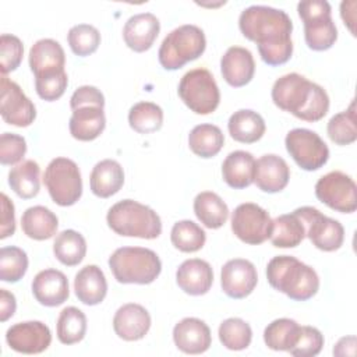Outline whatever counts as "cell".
Here are the masks:
<instances>
[{
    "label": "cell",
    "instance_id": "cell-49",
    "mask_svg": "<svg viewBox=\"0 0 357 357\" xmlns=\"http://www.w3.org/2000/svg\"><path fill=\"white\" fill-rule=\"evenodd\" d=\"M14 231H15L14 204L3 192L1 194V229H0V238H7V237L13 236Z\"/></svg>",
    "mask_w": 357,
    "mask_h": 357
},
{
    "label": "cell",
    "instance_id": "cell-39",
    "mask_svg": "<svg viewBox=\"0 0 357 357\" xmlns=\"http://www.w3.org/2000/svg\"><path fill=\"white\" fill-rule=\"evenodd\" d=\"M170 240L181 252H197L204 247L206 233L192 220H178L172 227Z\"/></svg>",
    "mask_w": 357,
    "mask_h": 357
},
{
    "label": "cell",
    "instance_id": "cell-16",
    "mask_svg": "<svg viewBox=\"0 0 357 357\" xmlns=\"http://www.w3.org/2000/svg\"><path fill=\"white\" fill-rule=\"evenodd\" d=\"M257 282V269L248 259L234 258L222 266L220 286L223 293L230 298H245L252 293Z\"/></svg>",
    "mask_w": 357,
    "mask_h": 357
},
{
    "label": "cell",
    "instance_id": "cell-48",
    "mask_svg": "<svg viewBox=\"0 0 357 357\" xmlns=\"http://www.w3.org/2000/svg\"><path fill=\"white\" fill-rule=\"evenodd\" d=\"M82 106H105V96L103 93L92 85H82L74 91L70 99L71 110H75Z\"/></svg>",
    "mask_w": 357,
    "mask_h": 357
},
{
    "label": "cell",
    "instance_id": "cell-31",
    "mask_svg": "<svg viewBox=\"0 0 357 357\" xmlns=\"http://www.w3.org/2000/svg\"><path fill=\"white\" fill-rule=\"evenodd\" d=\"M8 184L11 190L22 199H31L40 190V167L32 160H22L8 172Z\"/></svg>",
    "mask_w": 357,
    "mask_h": 357
},
{
    "label": "cell",
    "instance_id": "cell-34",
    "mask_svg": "<svg viewBox=\"0 0 357 357\" xmlns=\"http://www.w3.org/2000/svg\"><path fill=\"white\" fill-rule=\"evenodd\" d=\"M223 132L215 124H198L188 134L190 149L204 159L216 156L223 148Z\"/></svg>",
    "mask_w": 357,
    "mask_h": 357
},
{
    "label": "cell",
    "instance_id": "cell-32",
    "mask_svg": "<svg viewBox=\"0 0 357 357\" xmlns=\"http://www.w3.org/2000/svg\"><path fill=\"white\" fill-rule=\"evenodd\" d=\"M194 213L205 227L219 229L229 218V208L216 192L202 191L194 199Z\"/></svg>",
    "mask_w": 357,
    "mask_h": 357
},
{
    "label": "cell",
    "instance_id": "cell-22",
    "mask_svg": "<svg viewBox=\"0 0 357 357\" xmlns=\"http://www.w3.org/2000/svg\"><path fill=\"white\" fill-rule=\"evenodd\" d=\"M220 71L223 79L234 88L247 85L255 73V61L252 53L241 46H231L226 50L220 60Z\"/></svg>",
    "mask_w": 357,
    "mask_h": 357
},
{
    "label": "cell",
    "instance_id": "cell-26",
    "mask_svg": "<svg viewBox=\"0 0 357 357\" xmlns=\"http://www.w3.org/2000/svg\"><path fill=\"white\" fill-rule=\"evenodd\" d=\"M124 184V170L121 165L113 159L98 162L89 177L91 191L99 198H109L120 191Z\"/></svg>",
    "mask_w": 357,
    "mask_h": 357
},
{
    "label": "cell",
    "instance_id": "cell-27",
    "mask_svg": "<svg viewBox=\"0 0 357 357\" xmlns=\"http://www.w3.org/2000/svg\"><path fill=\"white\" fill-rule=\"evenodd\" d=\"M66 54L61 45L50 38L36 40L29 50V67L36 75L64 70Z\"/></svg>",
    "mask_w": 357,
    "mask_h": 357
},
{
    "label": "cell",
    "instance_id": "cell-44",
    "mask_svg": "<svg viewBox=\"0 0 357 357\" xmlns=\"http://www.w3.org/2000/svg\"><path fill=\"white\" fill-rule=\"evenodd\" d=\"M68 85V77L64 70L43 73L35 77V89L40 99L53 102L63 96Z\"/></svg>",
    "mask_w": 357,
    "mask_h": 357
},
{
    "label": "cell",
    "instance_id": "cell-13",
    "mask_svg": "<svg viewBox=\"0 0 357 357\" xmlns=\"http://www.w3.org/2000/svg\"><path fill=\"white\" fill-rule=\"evenodd\" d=\"M272 227L269 213L257 204H240L231 213V231L245 244H262L271 237Z\"/></svg>",
    "mask_w": 357,
    "mask_h": 357
},
{
    "label": "cell",
    "instance_id": "cell-38",
    "mask_svg": "<svg viewBox=\"0 0 357 357\" xmlns=\"http://www.w3.org/2000/svg\"><path fill=\"white\" fill-rule=\"evenodd\" d=\"M130 127L139 134H151L162 128L163 110L153 102H138L128 112Z\"/></svg>",
    "mask_w": 357,
    "mask_h": 357
},
{
    "label": "cell",
    "instance_id": "cell-46",
    "mask_svg": "<svg viewBox=\"0 0 357 357\" xmlns=\"http://www.w3.org/2000/svg\"><path fill=\"white\" fill-rule=\"evenodd\" d=\"M324 346V335L314 326H300L298 337L290 349V354L296 357H314L321 353Z\"/></svg>",
    "mask_w": 357,
    "mask_h": 357
},
{
    "label": "cell",
    "instance_id": "cell-1",
    "mask_svg": "<svg viewBox=\"0 0 357 357\" xmlns=\"http://www.w3.org/2000/svg\"><path fill=\"white\" fill-rule=\"evenodd\" d=\"M241 33L257 43L259 56L268 66H280L293 54V22L286 11L268 6H250L238 18Z\"/></svg>",
    "mask_w": 357,
    "mask_h": 357
},
{
    "label": "cell",
    "instance_id": "cell-25",
    "mask_svg": "<svg viewBox=\"0 0 357 357\" xmlns=\"http://www.w3.org/2000/svg\"><path fill=\"white\" fill-rule=\"evenodd\" d=\"M68 127L73 138L78 141H93L106 127L103 107L82 106L73 110Z\"/></svg>",
    "mask_w": 357,
    "mask_h": 357
},
{
    "label": "cell",
    "instance_id": "cell-43",
    "mask_svg": "<svg viewBox=\"0 0 357 357\" xmlns=\"http://www.w3.org/2000/svg\"><path fill=\"white\" fill-rule=\"evenodd\" d=\"M67 40L74 54L86 57L98 50L100 45V33L93 25L78 24L70 28Z\"/></svg>",
    "mask_w": 357,
    "mask_h": 357
},
{
    "label": "cell",
    "instance_id": "cell-5",
    "mask_svg": "<svg viewBox=\"0 0 357 357\" xmlns=\"http://www.w3.org/2000/svg\"><path fill=\"white\" fill-rule=\"evenodd\" d=\"M109 268L119 283L149 284L162 272L158 254L142 247H121L109 257Z\"/></svg>",
    "mask_w": 357,
    "mask_h": 357
},
{
    "label": "cell",
    "instance_id": "cell-7",
    "mask_svg": "<svg viewBox=\"0 0 357 357\" xmlns=\"http://www.w3.org/2000/svg\"><path fill=\"white\" fill-rule=\"evenodd\" d=\"M297 11L304 24L307 46L315 52L331 49L337 39L331 4L325 0H304L297 4Z\"/></svg>",
    "mask_w": 357,
    "mask_h": 357
},
{
    "label": "cell",
    "instance_id": "cell-17",
    "mask_svg": "<svg viewBox=\"0 0 357 357\" xmlns=\"http://www.w3.org/2000/svg\"><path fill=\"white\" fill-rule=\"evenodd\" d=\"M32 294L45 307L61 305L70 296L68 279L61 271L43 269L32 280Z\"/></svg>",
    "mask_w": 357,
    "mask_h": 357
},
{
    "label": "cell",
    "instance_id": "cell-28",
    "mask_svg": "<svg viewBox=\"0 0 357 357\" xmlns=\"http://www.w3.org/2000/svg\"><path fill=\"white\" fill-rule=\"evenodd\" d=\"M254 170L255 159L252 153L245 151L230 152L222 163V177L234 190L251 185L254 183Z\"/></svg>",
    "mask_w": 357,
    "mask_h": 357
},
{
    "label": "cell",
    "instance_id": "cell-20",
    "mask_svg": "<svg viewBox=\"0 0 357 357\" xmlns=\"http://www.w3.org/2000/svg\"><path fill=\"white\" fill-rule=\"evenodd\" d=\"M289 178L290 169L283 158L268 153L255 160L254 183L261 191L268 194L279 192L284 190Z\"/></svg>",
    "mask_w": 357,
    "mask_h": 357
},
{
    "label": "cell",
    "instance_id": "cell-51",
    "mask_svg": "<svg viewBox=\"0 0 357 357\" xmlns=\"http://www.w3.org/2000/svg\"><path fill=\"white\" fill-rule=\"evenodd\" d=\"M356 6L357 3L354 0L351 1H342L340 4V17L344 22V25L350 29V32L354 35V22H356Z\"/></svg>",
    "mask_w": 357,
    "mask_h": 357
},
{
    "label": "cell",
    "instance_id": "cell-3",
    "mask_svg": "<svg viewBox=\"0 0 357 357\" xmlns=\"http://www.w3.org/2000/svg\"><path fill=\"white\" fill-rule=\"evenodd\" d=\"M269 284L294 301H307L319 289V278L314 268L291 255L273 257L266 266Z\"/></svg>",
    "mask_w": 357,
    "mask_h": 357
},
{
    "label": "cell",
    "instance_id": "cell-29",
    "mask_svg": "<svg viewBox=\"0 0 357 357\" xmlns=\"http://www.w3.org/2000/svg\"><path fill=\"white\" fill-rule=\"evenodd\" d=\"M227 130L234 141L254 144L262 138L266 126L259 113L250 109H240L230 116Z\"/></svg>",
    "mask_w": 357,
    "mask_h": 357
},
{
    "label": "cell",
    "instance_id": "cell-35",
    "mask_svg": "<svg viewBox=\"0 0 357 357\" xmlns=\"http://www.w3.org/2000/svg\"><path fill=\"white\" fill-rule=\"evenodd\" d=\"M53 254L63 265L75 266L85 258L86 241L84 236L75 230H63L54 238Z\"/></svg>",
    "mask_w": 357,
    "mask_h": 357
},
{
    "label": "cell",
    "instance_id": "cell-15",
    "mask_svg": "<svg viewBox=\"0 0 357 357\" xmlns=\"http://www.w3.org/2000/svg\"><path fill=\"white\" fill-rule=\"evenodd\" d=\"M6 342L17 353L39 354L50 346L52 333L49 326L40 321H25L7 329Z\"/></svg>",
    "mask_w": 357,
    "mask_h": 357
},
{
    "label": "cell",
    "instance_id": "cell-37",
    "mask_svg": "<svg viewBox=\"0 0 357 357\" xmlns=\"http://www.w3.org/2000/svg\"><path fill=\"white\" fill-rule=\"evenodd\" d=\"M57 339L63 344H75L86 333V317L77 307H66L60 311L56 325Z\"/></svg>",
    "mask_w": 357,
    "mask_h": 357
},
{
    "label": "cell",
    "instance_id": "cell-33",
    "mask_svg": "<svg viewBox=\"0 0 357 357\" xmlns=\"http://www.w3.org/2000/svg\"><path fill=\"white\" fill-rule=\"evenodd\" d=\"M271 233V243L278 248L297 247L305 237V226L301 218L293 211L291 213L275 218Z\"/></svg>",
    "mask_w": 357,
    "mask_h": 357
},
{
    "label": "cell",
    "instance_id": "cell-9",
    "mask_svg": "<svg viewBox=\"0 0 357 357\" xmlns=\"http://www.w3.org/2000/svg\"><path fill=\"white\" fill-rule=\"evenodd\" d=\"M43 183L54 204L74 205L82 195V178L78 165L68 158H54L47 165Z\"/></svg>",
    "mask_w": 357,
    "mask_h": 357
},
{
    "label": "cell",
    "instance_id": "cell-23",
    "mask_svg": "<svg viewBox=\"0 0 357 357\" xmlns=\"http://www.w3.org/2000/svg\"><path fill=\"white\" fill-rule=\"evenodd\" d=\"M178 287L190 296H202L209 291L213 283L212 266L199 258L185 259L176 272Z\"/></svg>",
    "mask_w": 357,
    "mask_h": 357
},
{
    "label": "cell",
    "instance_id": "cell-2",
    "mask_svg": "<svg viewBox=\"0 0 357 357\" xmlns=\"http://www.w3.org/2000/svg\"><path fill=\"white\" fill-rule=\"evenodd\" d=\"M273 103L304 121H318L329 110L326 91L304 75L290 73L278 78L272 86Z\"/></svg>",
    "mask_w": 357,
    "mask_h": 357
},
{
    "label": "cell",
    "instance_id": "cell-52",
    "mask_svg": "<svg viewBox=\"0 0 357 357\" xmlns=\"http://www.w3.org/2000/svg\"><path fill=\"white\" fill-rule=\"evenodd\" d=\"M333 354L343 356H354L356 354V336H344L339 339V342L333 347Z\"/></svg>",
    "mask_w": 357,
    "mask_h": 357
},
{
    "label": "cell",
    "instance_id": "cell-24",
    "mask_svg": "<svg viewBox=\"0 0 357 357\" xmlns=\"http://www.w3.org/2000/svg\"><path fill=\"white\" fill-rule=\"evenodd\" d=\"M77 298L85 305L102 303L107 294V282L103 271L96 265H86L78 271L74 279Z\"/></svg>",
    "mask_w": 357,
    "mask_h": 357
},
{
    "label": "cell",
    "instance_id": "cell-6",
    "mask_svg": "<svg viewBox=\"0 0 357 357\" xmlns=\"http://www.w3.org/2000/svg\"><path fill=\"white\" fill-rule=\"evenodd\" d=\"M206 47L204 31L192 24L181 25L166 35L158 59L165 70H178L188 61L197 60Z\"/></svg>",
    "mask_w": 357,
    "mask_h": 357
},
{
    "label": "cell",
    "instance_id": "cell-10",
    "mask_svg": "<svg viewBox=\"0 0 357 357\" xmlns=\"http://www.w3.org/2000/svg\"><path fill=\"white\" fill-rule=\"evenodd\" d=\"M284 145L293 160L307 172L321 169L329 159V148L312 130L293 128L284 138Z\"/></svg>",
    "mask_w": 357,
    "mask_h": 357
},
{
    "label": "cell",
    "instance_id": "cell-30",
    "mask_svg": "<svg viewBox=\"0 0 357 357\" xmlns=\"http://www.w3.org/2000/svg\"><path fill=\"white\" fill-rule=\"evenodd\" d=\"M21 227L24 234L29 238L42 241L52 238L59 227L57 216L46 206L35 205L28 209L21 216Z\"/></svg>",
    "mask_w": 357,
    "mask_h": 357
},
{
    "label": "cell",
    "instance_id": "cell-21",
    "mask_svg": "<svg viewBox=\"0 0 357 357\" xmlns=\"http://www.w3.org/2000/svg\"><path fill=\"white\" fill-rule=\"evenodd\" d=\"M160 31V22L152 13H139L127 20L123 28V38L126 45L142 53L152 47Z\"/></svg>",
    "mask_w": 357,
    "mask_h": 357
},
{
    "label": "cell",
    "instance_id": "cell-50",
    "mask_svg": "<svg viewBox=\"0 0 357 357\" xmlns=\"http://www.w3.org/2000/svg\"><path fill=\"white\" fill-rule=\"evenodd\" d=\"M17 301L13 293H10L6 289H0V319L1 322H6L8 318H11L15 312Z\"/></svg>",
    "mask_w": 357,
    "mask_h": 357
},
{
    "label": "cell",
    "instance_id": "cell-47",
    "mask_svg": "<svg viewBox=\"0 0 357 357\" xmlns=\"http://www.w3.org/2000/svg\"><path fill=\"white\" fill-rule=\"evenodd\" d=\"M26 153V141L24 137L13 132H3L0 137V162L4 166L21 163Z\"/></svg>",
    "mask_w": 357,
    "mask_h": 357
},
{
    "label": "cell",
    "instance_id": "cell-4",
    "mask_svg": "<svg viewBox=\"0 0 357 357\" xmlns=\"http://www.w3.org/2000/svg\"><path fill=\"white\" fill-rule=\"evenodd\" d=\"M109 227L124 237H138L152 240L162 233V220L159 215L134 199H123L116 202L106 215Z\"/></svg>",
    "mask_w": 357,
    "mask_h": 357
},
{
    "label": "cell",
    "instance_id": "cell-40",
    "mask_svg": "<svg viewBox=\"0 0 357 357\" xmlns=\"http://www.w3.org/2000/svg\"><path fill=\"white\" fill-rule=\"evenodd\" d=\"M356 103H350L347 110H343L331 117L326 126L328 137L336 145H349L357 139L356 127Z\"/></svg>",
    "mask_w": 357,
    "mask_h": 357
},
{
    "label": "cell",
    "instance_id": "cell-12",
    "mask_svg": "<svg viewBox=\"0 0 357 357\" xmlns=\"http://www.w3.org/2000/svg\"><path fill=\"white\" fill-rule=\"evenodd\" d=\"M315 195L322 204L340 213H351L357 209L356 183L340 170L322 176L315 184Z\"/></svg>",
    "mask_w": 357,
    "mask_h": 357
},
{
    "label": "cell",
    "instance_id": "cell-36",
    "mask_svg": "<svg viewBox=\"0 0 357 357\" xmlns=\"http://www.w3.org/2000/svg\"><path fill=\"white\" fill-rule=\"evenodd\" d=\"M300 332V325L290 318H279L272 321L264 331V342L266 347L275 351H290Z\"/></svg>",
    "mask_w": 357,
    "mask_h": 357
},
{
    "label": "cell",
    "instance_id": "cell-14",
    "mask_svg": "<svg viewBox=\"0 0 357 357\" xmlns=\"http://www.w3.org/2000/svg\"><path fill=\"white\" fill-rule=\"evenodd\" d=\"M0 114L7 124L28 127L36 117L35 105L21 86L6 75L0 78Z\"/></svg>",
    "mask_w": 357,
    "mask_h": 357
},
{
    "label": "cell",
    "instance_id": "cell-19",
    "mask_svg": "<svg viewBox=\"0 0 357 357\" xmlns=\"http://www.w3.org/2000/svg\"><path fill=\"white\" fill-rule=\"evenodd\" d=\"M151 328V315L145 307L128 303L121 305L113 317L114 333L127 342L142 339Z\"/></svg>",
    "mask_w": 357,
    "mask_h": 357
},
{
    "label": "cell",
    "instance_id": "cell-18",
    "mask_svg": "<svg viewBox=\"0 0 357 357\" xmlns=\"http://www.w3.org/2000/svg\"><path fill=\"white\" fill-rule=\"evenodd\" d=\"M173 342L185 354H201L212 343L211 329L202 319L188 317L174 325Z\"/></svg>",
    "mask_w": 357,
    "mask_h": 357
},
{
    "label": "cell",
    "instance_id": "cell-42",
    "mask_svg": "<svg viewBox=\"0 0 357 357\" xmlns=\"http://www.w3.org/2000/svg\"><path fill=\"white\" fill-rule=\"evenodd\" d=\"M28 269L26 252L15 245L0 250V279L7 283L21 280Z\"/></svg>",
    "mask_w": 357,
    "mask_h": 357
},
{
    "label": "cell",
    "instance_id": "cell-11",
    "mask_svg": "<svg viewBox=\"0 0 357 357\" xmlns=\"http://www.w3.org/2000/svg\"><path fill=\"white\" fill-rule=\"evenodd\" d=\"M294 212L304 222L305 236L318 250L332 252L342 247L344 229L339 220L325 216L314 206H301Z\"/></svg>",
    "mask_w": 357,
    "mask_h": 357
},
{
    "label": "cell",
    "instance_id": "cell-41",
    "mask_svg": "<svg viewBox=\"0 0 357 357\" xmlns=\"http://www.w3.org/2000/svg\"><path fill=\"white\" fill-rule=\"evenodd\" d=\"M219 340L229 350H244L252 339L251 326L241 318H227L219 326Z\"/></svg>",
    "mask_w": 357,
    "mask_h": 357
},
{
    "label": "cell",
    "instance_id": "cell-45",
    "mask_svg": "<svg viewBox=\"0 0 357 357\" xmlns=\"http://www.w3.org/2000/svg\"><path fill=\"white\" fill-rule=\"evenodd\" d=\"M24 56V45L21 39L11 33L0 36V68L1 75H6L18 68Z\"/></svg>",
    "mask_w": 357,
    "mask_h": 357
},
{
    "label": "cell",
    "instance_id": "cell-8",
    "mask_svg": "<svg viewBox=\"0 0 357 357\" xmlns=\"http://www.w3.org/2000/svg\"><path fill=\"white\" fill-rule=\"evenodd\" d=\"M178 96L197 114L213 113L220 102V92L212 73L206 68L187 71L178 82Z\"/></svg>",
    "mask_w": 357,
    "mask_h": 357
}]
</instances>
